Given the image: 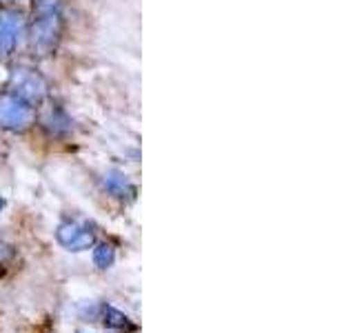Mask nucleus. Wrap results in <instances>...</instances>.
Listing matches in <instances>:
<instances>
[{
    "mask_svg": "<svg viewBox=\"0 0 355 333\" xmlns=\"http://www.w3.org/2000/svg\"><path fill=\"white\" fill-rule=\"evenodd\" d=\"M9 89H11V94L18 96L20 100H25L31 107L42 103L49 94V85L44 80V76H40L36 69H29V67H18V69L11 71Z\"/></svg>",
    "mask_w": 355,
    "mask_h": 333,
    "instance_id": "2",
    "label": "nucleus"
},
{
    "mask_svg": "<svg viewBox=\"0 0 355 333\" xmlns=\"http://www.w3.org/2000/svg\"><path fill=\"white\" fill-rule=\"evenodd\" d=\"M5 209V200L3 198H0V211H3Z\"/></svg>",
    "mask_w": 355,
    "mask_h": 333,
    "instance_id": "11",
    "label": "nucleus"
},
{
    "mask_svg": "<svg viewBox=\"0 0 355 333\" xmlns=\"http://www.w3.org/2000/svg\"><path fill=\"white\" fill-rule=\"evenodd\" d=\"M103 320H105V325L109 329H118V331H133L136 329V325L122 314V311L114 309V307H103Z\"/></svg>",
    "mask_w": 355,
    "mask_h": 333,
    "instance_id": "8",
    "label": "nucleus"
},
{
    "mask_svg": "<svg viewBox=\"0 0 355 333\" xmlns=\"http://www.w3.org/2000/svg\"><path fill=\"white\" fill-rule=\"evenodd\" d=\"M42 125L49 133H53V136H64V133L71 129L69 118H67L58 107L49 109L47 116H42Z\"/></svg>",
    "mask_w": 355,
    "mask_h": 333,
    "instance_id": "7",
    "label": "nucleus"
},
{
    "mask_svg": "<svg viewBox=\"0 0 355 333\" xmlns=\"http://www.w3.org/2000/svg\"><path fill=\"white\" fill-rule=\"evenodd\" d=\"M62 38V3L60 0H36L33 22L29 27L31 49L36 56H51Z\"/></svg>",
    "mask_w": 355,
    "mask_h": 333,
    "instance_id": "1",
    "label": "nucleus"
},
{
    "mask_svg": "<svg viewBox=\"0 0 355 333\" xmlns=\"http://www.w3.org/2000/svg\"><path fill=\"white\" fill-rule=\"evenodd\" d=\"M22 31H25V18L18 9H0V58H7L16 51Z\"/></svg>",
    "mask_w": 355,
    "mask_h": 333,
    "instance_id": "4",
    "label": "nucleus"
},
{
    "mask_svg": "<svg viewBox=\"0 0 355 333\" xmlns=\"http://www.w3.org/2000/svg\"><path fill=\"white\" fill-rule=\"evenodd\" d=\"M55 238L67 251H85L94 247L96 231L89 222H62L55 229Z\"/></svg>",
    "mask_w": 355,
    "mask_h": 333,
    "instance_id": "5",
    "label": "nucleus"
},
{
    "mask_svg": "<svg viewBox=\"0 0 355 333\" xmlns=\"http://www.w3.org/2000/svg\"><path fill=\"white\" fill-rule=\"evenodd\" d=\"M11 255H14V251H11V247H9V244L0 242V262H3V260H7V258H11Z\"/></svg>",
    "mask_w": 355,
    "mask_h": 333,
    "instance_id": "10",
    "label": "nucleus"
},
{
    "mask_svg": "<svg viewBox=\"0 0 355 333\" xmlns=\"http://www.w3.org/2000/svg\"><path fill=\"white\" fill-rule=\"evenodd\" d=\"M33 120H36V114L29 103L11 92L0 94V129L22 133L33 125Z\"/></svg>",
    "mask_w": 355,
    "mask_h": 333,
    "instance_id": "3",
    "label": "nucleus"
},
{
    "mask_svg": "<svg viewBox=\"0 0 355 333\" xmlns=\"http://www.w3.org/2000/svg\"><path fill=\"white\" fill-rule=\"evenodd\" d=\"M103 185L105 189L111 194V196H116L120 200H131L133 196H136V187H133L129 180H127V176H122L118 171H109L105 178H103Z\"/></svg>",
    "mask_w": 355,
    "mask_h": 333,
    "instance_id": "6",
    "label": "nucleus"
},
{
    "mask_svg": "<svg viewBox=\"0 0 355 333\" xmlns=\"http://www.w3.org/2000/svg\"><path fill=\"white\" fill-rule=\"evenodd\" d=\"M114 260H116V251L111 244L103 242L94 249V262H96L98 269H109V266L114 264Z\"/></svg>",
    "mask_w": 355,
    "mask_h": 333,
    "instance_id": "9",
    "label": "nucleus"
}]
</instances>
